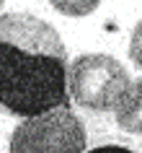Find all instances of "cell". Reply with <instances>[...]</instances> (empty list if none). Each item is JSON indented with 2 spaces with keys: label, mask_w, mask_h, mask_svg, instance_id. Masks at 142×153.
Instances as JSON below:
<instances>
[{
  "label": "cell",
  "mask_w": 142,
  "mask_h": 153,
  "mask_svg": "<svg viewBox=\"0 0 142 153\" xmlns=\"http://www.w3.org/2000/svg\"><path fill=\"white\" fill-rule=\"evenodd\" d=\"M67 101V49L57 29L31 13L0 16V106L36 117Z\"/></svg>",
  "instance_id": "6da1fadb"
},
{
  "label": "cell",
  "mask_w": 142,
  "mask_h": 153,
  "mask_svg": "<svg viewBox=\"0 0 142 153\" xmlns=\"http://www.w3.org/2000/svg\"><path fill=\"white\" fill-rule=\"evenodd\" d=\"M85 137V125L78 114L60 106L26 117L10 135L8 153H83Z\"/></svg>",
  "instance_id": "7a4b0ae2"
},
{
  "label": "cell",
  "mask_w": 142,
  "mask_h": 153,
  "mask_svg": "<svg viewBox=\"0 0 142 153\" xmlns=\"http://www.w3.org/2000/svg\"><path fill=\"white\" fill-rule=\"evenodd\" d=\"M129 86V73L109 55H80L67 68V91L83 109L106 112Z\"/></svg>",
  "instance_id": "3957f363"
},
{
  "label": "cell",
  "mask_w": 142,
  "mask_h": 153,
  "mask_svg": "<svg viewBox=\"0 0 142 153\" xmlns=\"http://www.w3.org/2000/svg\"><path fill=\"white\" fill-rule=\"evenodd\" d=\"M114 117L119 127L134 135H142V78L127 86V91L114 104Z\"/></svg>",
  "instance_id": "277c9868"
},
{
  "label": "cell",
  "mask_w": 142,
  "mask_h": 153,
  "mask_svg": "<svg viewBox=\"0 0 142 153\" xmlns=\"http://www.w3.org/2000/svg\"><path fill=\"white\" fill-rule=\"evenodd\" d=\"M52 5H54L60 13H65V16H88V13H93L98 5H101V0H49Z\"/></svg>",
  "instance_id": "5b68a950"
},
{
  "label": "cell",
  "mask_w": 142,
  "mask_h": 153,
  "mask_svg": "<svg viewBox=\"0 0 142 153\" xmlns=\"http://www.w3.org/2000/svg\"><path fill=\"white\" fill-rule=\"evenodd\" d=\"M129 57H132V62L142 70V21L134 26V31H132V42H129Z\"/></svg>",
  "instance_id": "8992f818"
},
{
  "label": "cell",
  "mask_w": 142,
  "mask_h": 153,
  "mask_svg": "<svg viewBox=\"0 0 142 153\" xmlns=\"http://www.w3.org/2000/svg\"><path fill=\"white\" fill-rule=\"evenodd\" d=\"M83 153H85V151H83ZM88 153H134V151L121 148V145H101V148H93V151H88Z\"/></svg>",
  "instance_id": "52a82bcc"
},
{
  "label": "cell",
  "mask_w": 142,
  "mask_h": 153,
  "mask_svg": "<svg viewBox=\"0 0 142 153\" xmlns=\"http://www.w3.org/2000/svg\"><path fill=\"white\" fill-rule=\"evenodd\" d=\"M0 8H3V0H0Z\"/></svg>",
  "instance_id": "ba28073f"
}]
</instances>
